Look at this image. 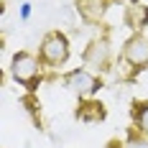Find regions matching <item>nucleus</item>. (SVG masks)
<instances>
[{"label":"nucleus","instance_id":"1","mask_svg":"<svg viewBox=\"0 0 148 148\" xmlns=\"http://www.w3.org/2000/svg\"><path fill=\"white\" fill-rule=\"evenodd\" d=\"M41 59L46 64H51V66H59V64H64L69 59V41H66L64 33L51 31L44 38V44H41Z\"/></svg>","mask_w":148,"mask_h":148},{"label":"nucleus","instance_id":"2","mask_svg":"<svg viewBox=\"0 0 148 148\" xmlns=\"http://www.w3.org/2000/svg\"><path fill=\"white\" fill-rule=\"evenodd\" d=\"M10 72H13L15 82L26 84V87H33L38 82V59L28 54V51H21L13 56V64H10Z\"/></svg>","mask_w":148,"mask_h":148},{"label":"nucleus","instance_id":"3","mask_svg":"<svg viewBox=\"0 0 148 148\" xmlns=\"http://www.w3.org/2000/svg\"><path fill=\"white\" fill-rule=\"evenodd\" d=\"M64 82H66V87L72 89V92H77L79 97H92V95L100 89L97 77L92 72H87V69H74V72H69Z\"/></svg>","mask_w":148,"mask_h":148},{"label":"nucleus","instance_id":"4","mask_svg":"<svg viewBox=\"0 0 148 148\" xmlns=\"http://www.w3.org/2000/svg\"><path fill=\"white\" fill-rule=\"evenodd\" d=\"M123 56H125V61L133 69L148 66V38L140 36V33H135L133 38H128L125 41V49H123Z\"/></svg>","mask_w":148,"mask_h":148},{"label":"nucleus","instance_id":"5","mask_svg":"<svg viewBox=\"0 0 148 148\" xmlns=\"http://www.w3.org/2000/svg\"><path fill=\"white\" fill-rule=\"evenodd\" d=\"M84 64L89 69H95V72L105 69L110 64V49H107V44L105 41H92L87 46V51H84Z\"/></svg>","mask_w":148,"mask_h":148},{"label":"nucleus","instance_id":"6","mask_svg":"<svg viewBox=\"0 0 148 148\" xmlns=\"http://www.w3.org/2000/svg\"><path fill=\"white\" fill-rule=\"evenodd\" d=\"M77 8H79V15L87 23H97L107 10V0H79Z\"/></svg>","mask_w":148,"mask_h":148},{"label":"nucleus","instance_id":"7","mask_svg":"<svg viewBox=\"0 0 148 148\" xmlns=\"http://www.w3.org/2000/svg\"><path fill=\"white\" fill-rule=\"evenodd\" d=\"M125 23L130 28H146L148 26V5H140V3H130L125 8Z\"/></svg>","mask_w":148,"mask_h":148},{"label":"nucleus","instance_id":"8","mask_svg":"<svg viewBox=\"0 0 148 148\" xmlns=\"http://www.w3.org/2000/svg\"><path fill=\"white\" fill-rule=\"evenodd\" d=\"M135 125H138V130L143 135H148V105H135Z\"/></svg>","mask_w":148,"mask_h":148},{"label":"nucleus","instance_id":"9","mask_svg":"<svg viewBox=\"0 0 148 148\" xmlns=\"http://www.w3.org/2000/svg\"><path fill=\"white\" fill-rule=\"evenodd\" d=\"M125 148H148V135H130Z\"/></svg>","mask_w":148,"mask_h":148},{"label":"nucleus","instance_id":"10","mask_svg":"<svg viewBox=\"0 0 148 148\" xmlns=\"http://www.w3.org/2000/svg\"><path fill=\"white\" fill-rule=\"evenodd\" d=\"M21 18H23V21L31 18V3H23V5H21Z\"/></svg>","mask_w":148,"mask_h":148}]
</instances>
